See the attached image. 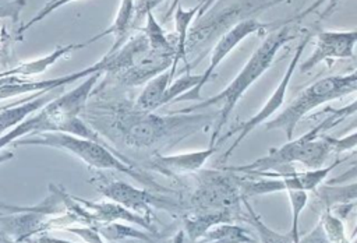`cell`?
Listing matches in <instances>:
<instances>
[{
	"label": "cell",
	"mask_w": 357,
	"mask_h": 243,
	"mask_svg": "<svg viewBox=\"0 0 357 243\" xmlns=\"http://www.w3.org/2000/svg\"><path fill=\"white\" fill-rule=\"evenodd\" d=\"M81 117L103 138L135 151H151L152 155L199 131L212 128L218 112H170L158 115L142 110L135 103L110 91L93 88Z\"/></svg>",
	"instance_id": "cell-1"
},
{
	"label": "cell",
	"mask_w": 357,
	"mask_h": 243,
	"mask_svg": "<svg viewBox=\"0 0 357 243\" xmlns=\"http://www.w3.org/2000/svg\"><path fill=\"white\" fill-rule=\"evenodd\" d=\"M300 27L296 22L283 21L279 27L266 34L262 43L254 50L237 75L223 88L220 92L211 98H204L199 103L191 105L188 108L180 109L178 112L188 113L197 110H205L212 106H220L218 116L212 126V133L209 138V145H216V141L222 133L223 124L230 117L231 112L237 106L241 96L247 89L272 66L278 52L289 42L296 39L300 35ZM219 147V145H218Z\"/></svg>",
	"instance_id": "cell-2"
},
{
	"label": "cell",
	"mask_w": 357,
	"mask_h": 243,
	"mask_svg": "<svg viewBox=\"0 0 357 243\" xmlns=\"http://www.w3.org/2000/svg\"><path fill=\"white\" fill-rule=\"evenodd\" d=\"M329 113L311 130L297 138L289 140L286 144L278 148H271L266 155L247 163L237 166H225L227 170L238 175H258L265 172H276L279 168L291 166L300 163L305 169L322 168L332 154L331 144L325 140L324 131L332 128L340 120L356 112V101L353 99L347 106L342 109H325Z\"/></svg>",
	"instance_id": "cell-3"
},
{
	"label": "cell",
	"mask_w": 357,
	"mask_h": 243,
	"mask_svg": "<svg viewBox=\"0 0 357 243\" xmlns=\"http://www.w3.org/2000/svg\"><path fill=\"white\" fill-rule=\"evenodd\" d=\"M290 0H216L194 21L185 42L187 74L211 52L212 45L231 27L245 20H255L268 8Z\"/></svg>",
	"instance_id": "cell-4"
},
{
	"label": "cell",
	"mask_w": 357,
	"mask_h": 243,
	"mask_svg": "<svg viewBox=\"0 0 357 243\" xmlns=\"http://www.w3.org/2000/svg\"><path fill=\"white\" fill-rule=\"evenodd\" d=\"M17 145H42L50 147L56 149L66 151L75 158L81 159L85 165L100 169V170H116L130 177H134L145 187L152 189L162 194H173V190H169L160 186L158 182L152 179L141 166H138L134 161L128 156H123L119 151L113 148L110 144H100L92 140L81 138L77 135L59 133V131H49V133H39L32 135L21 137L15 141Z\"/></svg>",
	"instance_id": "cell-5"
},
{
	"label": "cell",
	"mask_w": 357,
	"mask_h": 243,
	"mask_svg": "<svg viewBox=\"0 0 357 243\" xmlns=\"http://www.w3.org/2000/svg\"><path fill=\"white\" fill-rule=\"evenodd\" d=\"M194 189L181 201V215H211L222 222H245L243 196L238 187V173L225 166L199 169L192 173Z\"/></svg>",
	"instance_id": "cell-6"
},
{
	"label": "cell",
	"mask_w": 357,
	"mask_h": 243,
	"mask_svg": "<svg viewBox=\"0 0 357 243\" xmlns=\"http://www.w3.org/2000/svg\"><path fill=\"white\" fill-rule=\"evenodd\" d=\"M103 82L117 88H131L170 68L173 54L151 49L145 35L139 31L131 35L113 54L103 57Z\"/></svg>",
	"instance_id": "cell-7"
},
{
	"label": "cell",
	"mask_w": 357,
	"mask_h": 243,
	"mask_svg": "<svg viewBox=\"0 0 357 243\" xmlns=\"http://www.w3.org/2000/svg\"><path fill=\"white\" fill-rule=\"evenodd\" d=\"M357 91V73L351 70L349 74L329 75L319 78L305 88L275 117L266 120L264 127L266 130H282L286 140H291L298 122L318 106L337 101L343 96L354 94Z\"/></svg>",
	"instance_id": "cell-8"
},
{
	"label": "cell",
	"mask_w": 357,
	"mask_h": 243,
	"mask_svg": "<svg viewBox=\"0 0 357 243\" xmlns=\"http://www.w3.org/2000/svg\"><path fill=\"white\" fill-rule=\"evenodd\" d=\"M91 183L95 186L98 193L109 201H113L126 209L148 219L153 223L155 214L153 207L166 209L169 212L181 214V201L178 198H170L167 194L151 193L149 189H137L120 179L109 177L105 173H100L91 179Z\"/></svg>",
	"instance_id": "cell-9"
},
{
	"label": "cell",
	"mask_w": 357,
	"mask_h": 243,
	"mask_svg": "<svg viewBox=\"0 0 357 243\" xmlns=\"http://www.w3.org/2000/svg\"><path fill=\"white\" fill-rule=\"evenodd\" d=\"M311 36H312L311 32H308V31H304V32H303L301 40H300V43L297 45V47H296V50H294V54H293V57L290 59V63H289V66H287V68H286V71H284L282 80L279 81L278 87H276L275 91L271 94V96L266 99V102L261 106V109H259L254 116H251L248 120L237 123V124H236L233 128H230L226 134L219 135V138H218V141H216V145H219L222 141H226V140H229L230 137L236 135L234 140H233V142L230 144V147L225 151L223 156L219 159V162H223V163H225V162L229 159V156L231 155V152L240 145V142H241L255 127H258L259 124H264L266 120H269V117H272V116L282 108V105L284 103V99H286V92H287V87H289V84H290V80H291V77H293V74H294V71H296V68H297V66H298V61H300V57H301L304 49L307 47V45H308L310 40H311Z\"/></svg>",
	"instance_id": "cell-10"
},
{
	"label": "cell",
	"mask_w": 357,
	"mask_h": 243,
	"mask_svg": "<svg viewBox=\"0 0 357 243\" xmlns=\"http://www.w3.org/2000/svg\"><path fill=\"white\" fill-rule=\"evenodd\" d=\"M282 22H268L264 24L261 21L257 20H245L241 21L238 24H236L234 27H231L227 32H225L213 45V47L211 49V61L209 66L205 68V71L199 78V82L195 88L187 91L185 94L180 95L178 98L174 99V102H185V101H202V95H201V89L208 84V81L211 80V77L213 75L215 70L218 68V66L230 54V52L233 49H236L241 40H244L245 38H248L252 34H268L269 31L275 29L276 27H279ZM173 102V103H174Z\"/></svg>",
	"instance_id": "cell-11"
},
{
	"label": "cell",
	"mask_w": 357,
	"mask_h": 243,
	"mask_svg": "<svg viewBox=\"0 0 357 243\" xmlns=\"http://www.w3.org/2000/svg\"><path fill=\"white\" fill-rule=\"evenodd\" d=\"M357 32L353 31H325L315 35V47L311 54L298 66L300 73H308L322 61L337 59H353Z\"/></svg>",
	"instance_id": "cell-12"
},
{
	"label": "cell",
	"mask_w": 357,
	"mask_h": 243,
	"mask_svg": "<svg viewBox=\"0 0 357 243\" xmlns=\"http://www.w3.org/2000/svg\"><path fill=\"white\" fill-rule=\"evenodd\" d=\"M218 145H208L205 149L181 152V154H155L151 155L144 166L152 172L167 177L190 176L202 169L206 161L216 152Z\"/></svg>",
	"instance_id": "cell-13"
},
{
	"label": "cell",
	"mask_w": 357,
	"mask_h": 243,
	"mask_svg": "<svg viewBox=\"0 0 357 243\" xmlns=\"http://www.w3.org/2000/svg\"><path fill=\"white\" fill-rule=\"evenodd\" d=\"M103 71V59H100L99 61H96L92 66H88L82 70L74 71L71 74L67 75H61V77H56V78H49V80H40V81H22L20 78L7 82L4 85L0 87V101L1 99H8L13 96H20L24 94H46V92H52L54 89H60L64 88L66 85L79 80V78H85L88 75H91L95 71Z\"/></svg>",
	"instance_id": "cell-14"
},
{
	"label": "cell",
	"mask_w": 357,
	"mask_h": 243,
	"mask_svg": "<svg viewBox=\"0 0 357 243\" xmlns=\"http://www.w3.org/2000/svg\"><path fill=\"white\" fill-rule=\"evenodd\" d=\"M75 200L89 212L96 228L112 222H131L142 226L148 233H156V228L152 222L113 201H89L81 197H75Z\"/></svg>",
	"instance_id": "cell-15"
},
{
	"label": "cell",
	"mask_w": 357,
	"mask_h": 243,
	"mask_svg": "<svg viewBox=\"0 0 357 243\" xmlns=\"http://www.w3.org/2000/svg\"><path fill=\"white\" fill-rule=\"evenodd\" d=\"M134 29H138L137 22H135V0H121L112 25L109 28H106L103 32L96 34L86 42L91 45L95 40H99L105 36L112 35L113 45L106 52V54L110 56L124 45V42L132 35Z\"/></svg>",
	"instance_id": "cell-16"
},
{
	"label": "cell",
	"mask_w": 357,
	"mask_h": 243,
	"mask_svg": "<svg viewBox=\"0 0 357 243\" xmlns=\"http://www.w3.org/2000/svg\"><path fill=\"white\" fill-rule=\"evenodd\" d=\"M53 98L54 96L49 95V92L46 94L36 92L26 102H20L18 105H11L8 108H1L0 109V135L4 134L7 130H11L17 124L22 123L25 119H28V116L36 113Z\"/></svg>",
	"instance_id": "cell-17"
},
{
	"label": "cell",
	"mask_w": 357,
	"mask_h": 243,
	"mask_svg": "<svg viewBox=\"0 0 357 243\" xmlns=\"http://www.w3.org/2000/svg\"><path fill=\"white\" fill-rule=\"evenodd\" d=\"M88 45H89L88 42H82V43H68V45H64V46H57L53 52H50V53H47V54H45L39 59H35V60H31V61H26V63H21L20 66H17V67H14L8 71L1 73L0 75L1 77H10V75L18 77V75L42 74L43 71H46L49 67H52L60 59L71 54L75 50L84 49Z\"/></svg>",
	"instance_id": "cell-18"
},
{
	"label": "cell",
	"mask_w": 357,
	"mask_h": 243,
	"mask_svg": "<svg viewBox=\"0 0 357 243\" xmlns=\"http://www.w3.org/2000/svg\"><path fill=\"white\" fill-rule=\"evenodd\" d=\"M197 11H198V4L191 8H183L178 4L173 13L174 14V27H176V32H174L176 49H174L173 63L170 66V73L173 74V77L177 73L178 61H184V70L188 66V61L185 57V42H187V36H188L191 24L197 15Z\"/></svg>",
	"instance_id": "cell-19"
},
{
	"label": "cell",
	"mask_w": 357,
	"mask_h": 243,
	"mask_svg": "<svg viewBox=\"0 0 357 243\" xmlns=\"http://www.w3.org/2000/svg\"><path fill=\"white\" fill-rule=\"evenodd\" d=\"M173 74L170 73V68L155 75L153 78L148 80L142 88V91L138 94L135 99V106L142 110L155 112L156 109L163 106V95L169 84L173 81Z\"/></svg>",
	"instance_id": "cell-20"
},
{
	"label": "cell",
	"mask_w": 357,
	"mask_h": 243,
	"mask_svg": "<svg viewBox=\"0 0 357 243\" xmlns=\"http://www.w3.org/2000/svg\"><path fill=\"white\" fill-rule=\"evenodd\" d=\"M194 243H257V237L241 225L223 222L208 229Z\"/></svg>",
	"instance_id": "cell-21"
},
{
	"label": "cell",
	"mask_w": 357,
	"mask_h": 243,
	"mask_svg": "<svg viewBox=\"0 0 357 243\" xmlns=\"http://www.w3.org/2000/svg\"><path fill=\"white\" fill-rule=\"evenodd\" d=\"M144 20H145L144 21L145 25L144 28H141V32L145 35L151 49L160 53L173 54L174 57V49H176L174 34H170V35L166 34L165 29L160 27V24L156 21L152 11H148Z\"/></svg>",
	"instance_id": "cell-22"
},
{
	"label": "cell",
	"mask_w": 357,
	"mask_h": 243,
	"mask_svg": "<svg viewBox=\"0 0 357 243\" xmlns=\"http://www.w3.org/2000/svg\"><path fill=\"white\" fill-rule=\"evenodd\" d=\"M243 207L245 209V222L254 226L259 243H293L289 232L279 233L272 228H269L261 219V216L257 214V211L252 208V205L248 202V198L245 197H243Z\"/></svg>",
	"instance_id": "cell-23"
},
{
	"label": "cell",
	"mask_w": 357,
	"mask_h": 243,
	"mask_svg": "<svg viewBox=\"0 0 357 243\" xmlns=\"http://www.w3.org/2000/svg\"><path fill=\"white\" fill-rule=\"evenodd\" d=\"M96 230L99 232V235L107 240L112 242H117V240H141L145 243H158V240L152 239L149 236V233L141 232L138 229H134L128 225L120 223V222H112V223H105L96 228Z\"/></svg>",
	"instance_id": "cell-24"
},
{
	"label": "cell",
	"mask_w": 357,
	"mask_h": 243,
	"mask_svg": "<svg viewBox=\"0 0 357 243\" xmlns=\"http://www.w3.org/2000/svg\"><path fill=\"white\" fill-rule=\"evenodd\" d=\"M321 229L328 240V243H350L346 236L344 225L340 218L332 214L331 209H322L319 222Z\"/></svg>",
	"instance_id": "cell-25"
},
{
	"label": "cell",
	"mask_w": 357,
	"mask_h": 243,
	"mask_svg": "<svg viewBox=\"0 0 357 243\" xmlns=\"http://www.w3.org/2000/svg\"><path fill=\"white\" fill-rule=\"evenodd\" d=\"M286 193L289 196V202H290V209H291V223H290L289 235H290L293 243H298V240L301 237L300 215L308 202V194H307V191H303V190H289Z\"/></svg>",
	"instance_id": "cell-26"
},
{
	"label": "cell",
	"mask_w": 357,
	"mask_h": 243,
	"mask_svg": "<svg viewBox=\"0 0 357 243\" xmlns=\"http://www.w3.org/2000/svg\"><path fill=\"white\" fill-rule=\"evenodd\" d=\"M199 78L201 75L199 74H191V73H185V75L172 81L169 84V87L166 88L165 91V95H163V106L165 105H169V103H173L176 98H178L180 95L185 94L187 91L195 88L199 82Z\"/></svg>",
	"instance_id": "cell-27"
},
{
	"label": "cell",
	"mask_w": 357,
	"mask_h": 243,
	"mask_svg": "<svg viewBox=\"0 0 357 243\" xmlns=\"http://www.w3.org/2000/svg\"><path fill=\"white\" fill-rule=\"evenodd\" d=\"M36 126H38V117L33 113V116L25 119L22 123L17 124L15 127H13L11 130H8L7 133L0 135V149L4 148L6 145L17 141L21 137H25L28 134H35L36 131Z\"/></svg>",
	"instance_id": "cell-28"
},
{
	"label": "cell",
	"mask_w": 357,
	"mask_h": 243,
	"mask_svg": "<svg viewBox=\"0 0 357 243\" xmlns=\"http://www.w3.org/2000/svg\"><path fill=\"white\" fill-rule=\"evenodd\" d=\"M326 1V6H325V8L321 11V14H319V20L322 21V20H325V18H328V17H331L332 14H333V11L336 10V7H337V4H339V1L340 0H315L314 3H311L307 8H304L303 11H298L297 14H294V15H291L290 18H289V21L290 22H298V21H301L304 17H307V15H310L311 13H317L318 11V8L319 7H322V4Z\"/></svg>",
	"instance_id": "cell-29"
},
{
	"label": "cell",
	"mask_w": 357,
	"mask_h": 243,
	"mask_svg": "<svg viewBox=\"0 0 357 243\" xmlns=\"http://www.w3.org/2000/svg\"><path fill=\"white\" fill-rule=\"evenodd\" d=\"M74 1H78V0H49V1L36 13V15H33L26 24H24L22 27H20V29L17 31L18 35L21 36V35H22L25 31H28L32 25L38 24L39 21H42L43 18H46V17H47L49 14H52L53 11L59 10L60 7H63V6H66V4L74 3Z\"/></svg>",
	"instance_id": "cell-30"
},
{
	"label": "cell",
	"mask_w": 357,
	"mask_h": 243,
	"mask_svg": "<svg viewBox=\"0 0 357 243\" xmlns=\"http://www.w3.org/2000/svg\"><path fill=\"white\" fill-rule=\"evenodd\" d=\"M25 4L26 0H0V20L11 18L13 22H18Z\"/></svg>",
	"instance_id": "cell-31"
},
{
	"label": "cell",
	"mask_w": 357,
	"mask_h": 243,
	"mask_svg": "<svg viewBox=\"0 0 357 243\" xmlns=\"http://www.w3.org/2000/svg\"><path fill=\"white\" fill-rule=\"evenodd\" d=\"M324 137H325V140L331 144L332 152H335V154H342V152L354 149L357 134H356V131H351L349 135H343V137H340V138H337V137H331V135H324Z\"/></svg>",
	"instance_id": "cell-32"
},
{
	"label": "cell",
	"mask_w": 357,
	"mask_h": 243,
	"mask_svg": "<svg viewBox=\"0 0 357 243\" xmlns=\"http://www.w3.org/2000/svg\"><path fill=\"white\" fill-rule=\"evenodd\" d=\"M64 230H68V232L79 236L86 243H103L102 236L99 235V232L95 228H89V226H67V228H64Z\"/></svg>",
	"instance_id": "cell-33"
},
{
	"label": "cell",
	"mask_w": 357,
	"mask_h": 243,
	"mask_svg": "<svg viewBox=\"0 0 357 243\" xmlns=\"http://www.w3.org/2000/svg\"><path fill=\"white\" fill-rule=\"evenodd\" d=\"M162 1H165V0H135V22H137V27L145 18V14L148 11H152Z\"/></svg>",
	"instance_id": "cell-34"
},
{
	"label": "cell",
	"mask_w": 357,
	"mask_h": 243,
	"mask_svg": "<svg viewBox=\"0 0 357 243\" xmlns=\"http://www.w3.org/2000/svg\"><path fill=\"white\" fill-rule=\"evenodd\" d=\"M26 243H73V242H68V240H64V239H59V237H54V236L42 233V235L38 236V237L28 239Z\"/></svg>",
	"instance_id": "cell-35"
},
{
	"label": "cell",
	"mask_w": 357,
	"mask_h": 243,
	"mask_svg": "<svg viewBox=\"0 0 357 243\" xmlns=\"http://www.w3.org/2000/svg\"><path fill=\"white\" fill-rule=\"evenodd\" d=\"M216 0H202L199 4H198V11H197V15H195V20L199 18Z\"/></svg>",
	"instance_id": "cell-36"
},
{
	"label": "cell",
	"mask_w": 357,
	"mask_h": 243,
	"mask_svg": "<svg viewBox=\"0 0 357 243\" xmlns=\"http://www.w3.org/2000/svg\"><path fill=\"white\" fill-rule=\"evenodd\" d=\"M0 209H6V211H11V212H22V211H28L29 207H20V205H10L6 202L0 201Z\"/></svg>",
	"instance_id": "cell-37"
},
{
	"label": "cell",
	"mask_w": 357,
	"mask_h": 243,
	"mask_svg": "<svg viewBox=\"0 0 357 243\" xmlns=\"http://www.w3.org/2000/svg\"><path fill=\"white\" fill-rule=\"evenodd\" d=\"M180 4V0H173L172 1V4L169 6V10L165 13V15H163V21H167L172 15H173V13H174V10H176V7Z\"/></svg>",
	"instance_id": "cell-38"
},
{
	"label": "cell",
	"mask_w": 357,
	"mask_h": 243,
	"mask_svg": "<svg viewBox=\"0 0 357 243\" xmlns=\"http://www.w3.org/2000/svg\"><path fill=\"white\" fill-rule=\"evenodd\" d=\"M11 158H14V154L11 151H4V152H0V163L3 162H7L10 161Z\"/></svg>",
	"instance_id": "cell-39"
},
{
	"label": "cell",
	"mask_w": 357,
	"mask_h": 243,
	"mask_svg": "<svg viewBox=\"0 0 357 243\" xmlns=\"http://www.w3.org/2000/svg\"><path fill=\"white\" fill-rule=\"evenodd\" d=\"M18 77H14V75H10V77H1L0 75V87L1 85H4V84H7V82H11V81H14V80H17Z\"/></svg>",
	"instance_id": "cell-40"
},
{
	"label": "cell",
	"mask_w": 357,
	"mask_h": 243,
	"mask_svg": "<svg viewBox=\"0 0 357 243\" xmlns=\"http://www.w3.org/2000/svg\"><path fill=\"white\" fill-rule=\"evenodd\" d=\"M158 243H159V242H158Z\"/></svg>",
	"instance_id": "cell-41"
}]
</instances>
